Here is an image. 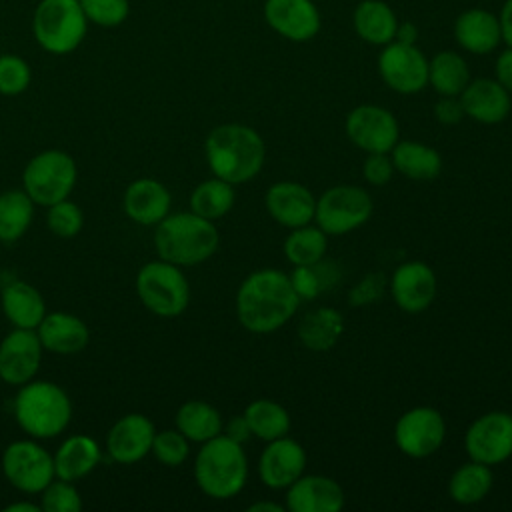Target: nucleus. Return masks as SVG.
<instances>
[{"mask_svg": "<svg viewBox=\"0 0 512 512\" xmlns=\"http://www.w3.org/2000/svg\"><path fill=\"white\" fill-rule=\"evenodd\" d=\"M234 184L214 176L200 182L190 194V210L206 220H218L226 216L234 206Z\"/></svg>", "mask_w": 512, "mask_h": 512, "instance_id": "36", "label": "nucleus"}, {"mask_svg": "<svg viewBox=\"0 0 512 512\" xmlns=\"http://www.w3.org/2000/svg\"><path fill=\"white\" fill-rule=\"evenodd\" d=\"M346 502L342 486L322 474H302L286 488L290 512H338Z\"/></svg>", "mask_w": 512, "mask_h": 512, "instance_id": "20", "label": "nucleus"}, {"mask_svg": "<svg viewBox=\"0 0 512 512\" xmlns=\"http://www.w3.org/2000/svg\"><path fill=\"white\" fill-rule=\"evenodd\" d=\"M32 82V70L22 56L2 54L0 56V94L18 96L28 90Z\"/></svg>", "mask_w": 512, "mask_h": 512, "instance_id": "42", "label": "nucleus"}, {"mask_svg": "<svg viewBox=\"0 0 512 512\" xmlns=\"http://www.w3.org/2000/svg\"><path fill=\"white\" fill-rule=\"evenodd\" d=\"M394 170L410 180H434L442 170L438 150L416 140H398L390 150Z\"/></svg>", "mask_w": 512, "mask_h": 512, "instance_id": "29", "label": "nucleus"}, {"mask_svg": "<svg viewBox=\"0 0 512 512\" xmlns=\"http://www.w3.org/2000/svg\"><path fill=\"white\" fill-rule=\"evenodd\" d=\"M464 450L470 460L486 466L508 460L512 456V414L492 410L478 416L464 434Z\"/></svg>", "mask_w": 512, "mask_h": 512, "instance_id": "11", "label": "nucleus"}, {"mask_svg": "<svg viewBox=\"0 0 512 512\" xmlns=\"http://www.w3.org/2000/svg\"><path fill=\"white\" fill-rule=\"evenodd\" d=\"M2 312L12 328L36 330L46 316V302L38 288L24 280H14L4 286L0 296Z\"/></svg>", "mask_w": 512, "mask_h": 512, "instance_id": "26", "label": "nucleus"}, {"mask_svg": "<svg viewBox=\"0 0 512 512\" xmlns=\"http://www.w3.org/2000/svg\"><path fill=\"white\" fill-rule=\"evenodd\" d=\"M42 350L36 330L12 328L0 342V380L10 386L30 382L40 368Z\"/></svg>", "mask_w": 512, "mask_h": 512, "instance_id": "15", "label": "nucleus"}, {"mask_svg": "<svg viewBox=\"0 0 512 512\" xmlns=\"http://www.w3.org/2000/svg\"><path fill=\"white\" fill-rule=\"evenodd\" d=\"M458 98L464 114L480 124H498L512 108L510 92L498 80L490 78L470 80Z\"/></svg>", "mask_w": 512, "mask_h": 512, "instance_id": "23", "label": "nucleus"}, {"mask_svg": "<svg viewBox=\"0 0 512 512\" xmlns=\"http://www.w3.org/2000/svg\"><path fill=\"white\" fill-rule=\"evenodd\" d=\"M78 180L74 158L64 150H44L36 154L22 172V190L38 206H52L70 196Z\"/></svg>", "mask_w": 512, "mask_h": 512, "instance_id": "8", "label": "nucleus"}, {"mask_svg": "<svg viewBox=\"0 0 512 512\" xmlns=\"http://www.w3.org/2000/svg\"><path fill=\"white\" fill-rule=\"evenodd\" d=\"M344 332L342 314L336 308H316L308 312L298 324L300 342L312 352L330 350Z\"/></svg>", "mask_w": 512, "mask_h": 512, "instance_id": "30", "label": "nucleus"}, {"mask_svg": "<svg viewBox=\"0 0 512 512\" xmlns=\"http://www.w3.org/2000/svg\"><path fill=\"white\" fill-rule=\"evenodd\" d=\"M384 290V276L382 274H368L364 276L350 292V304L352 306H366L382 296Z\"/></svg>", "mask_w": 512, "mask_h": 512, "instance_id": "45", "label": "nucleus"}, {"mask_svg": "<svg viewBox=\"0 0 512 512\" xmlns=\"http://www.w3.org/2000/svg\"><path fill=\"white\" fill-rule=\"evenodd\" d=\"M0 464L10 486L24 494H40L56 478L54 456L34 438L10 442Z\"/></svg>", "mask_w": 512, "mask_h": 512, "instance_id": "10", "label": "nucleus"}, {"mask_svg": "<svg viewBox=\"0 0 512 512\" xmlns=\"http://www.w3.org/2000/svg\"><path fill=\"white\" fill-rule=\"evenodd\" d=\"M156 428L152 420L140 412L118 418L106 434V450L118 464H136L152 450Z\"/></svg>", "mask_w": 512, "mask_h": 512, "instance_id": "18", "label": "nucleus"}, {"mask_svg": "<svg viewBox=\"0 0 512 512\" xmlns=\"http://www.w3.org/2000/svg\"><path fill=\"white\" fill-rule=\"evenodd\" d=\"M374 204L370 194L354 184H338L316 198L314 220L328 236L348 234L372 216Z\"/></svg>", "mask_w": 512, "mask_h": 512, "instance_id": "9", "label": "nucleus"}, {"mask_svg": "<svg viewBox=\"0 0 512 512\" xmlns=\"http://www.w3.org/2000/svg\"><path fill=\"white\" fill-rule=\"evenodd\" d=\"M150 454H154V458L160 464L168 468H176L184 464L186 458L190 456V440L178 428L156 432Z\"/></svg>", "mask_w": 512, "mask_h": 512, "instance_id": "39", "label": "nucleus"}, {"mask_svg": "<svg viewBox=\"0 0 512 512\" xmlns=\"http://www.w3.org/2000/svg\"><path fill=\"white\" fill-rule=\"evenodd\" d=\"M438 290V280L434 270L420 260L402 262L390 278V292L396 306L404 312L416 314L426 310Z\"/></svg>", "mask_w": 512, "mask_h": 512, "instance_id": "17", "label": "nucleus"}, {"mask_svg": "<svg viewBox=\"0 0 512 512\" xmlns=\"http://www.w3.org/2000/svg\"><path fill=\"white\" fill-rule=\"evenodd\" d=\"M80 6L88 22H94L102 28H116L130 14L128 0H80Z\"/></svg>", "mask_w": 512, "mask_h": 512, "instance_id": "43", "label": "nucleus"}, {"mask_svg": "<svg viewBox=\"0 0 512 512\" xmlns=\"http://www.w3.org/2000/svg\"><path fill=\"white\" fill-rule=\"evenodd\" d=\"M222 434H224V436H228V438H232V440H234V442H238V444H244V442L252 436L250 426H248V422H246L244 414L230 418V420L222 426Z\"/></svg>", "mask_w": 512, "mask_h": 512, "instance_id": "47", "label": "nucleus"}, {"mask_svg": "<svg viewBox=\"0 0 512 512\" xmlns=\"http://www.w3.org/2000/svg\"><path fill=\"white\" fill-rule=\"evenodd\" d=\"M288 278H290L292 288L300 300H312L336 284L338 268L334 262H326L322 258L316 264L294 266V270L288 274Z\"/></svg>", "mask_w": 512, "mask_h": 512, "instance_id": "38", "label": "nucleus"}, {"mask_svg": "<svg viewBox=\"0 0 512 512\" xmlns=\"http://www.w3.org/2000/svg\"><path fill=\"white\" fill-rule=\"evenodd\" d=\"M344 130L350 142L370 152H388L400 140V128L394 114L376 104H360L352 108L344 120Z\"/></svg>", "mask_w": 512, "mask_h": 512, "instance_id": "13", "label": "nucleus"}, {"mask_svg": "<svg viewBox=\"0 0 512 512\" xmlns=\"http://www.w3.org/2000/svg\"><path fill=\"white\" fill-rule=\"evenodd\" d=\"M416 38H418V28L412 22H402V24L398 22L394 40L404 42V44H416Z\"/></svg>", "mask_w": 512, "mask_h": 512, "instance_id": "50", "label": "nucleus"}, {"mask_svg": "<svg viewBox=\"0 0 512 512\" xmlns=\"http://www.w3.org/2000/svg\"><path fill=\"white\" fill-rule=\"evenodd\" d=\"M306 452L294 438L282 436L270 440L258 458L260 482L272 490H286L304 474Z\"/></svg>", "mask_w": 512, "mask_h": 512, "instance_id": "16", "label": "nucleus"}, {"mask_svg": "<svg viewBox=\"0 0 512 512\" xmlns=\"http://www.w3.org/2000/svg\"><path fill=\"white\" fill-rule=\"evenodd\" d=\"M34 218V202L24 190H6L0 194V242L20 240Z\"/></svg>", "mask_w": 512, "mask_h": 512, "instance_id": "34", "label": "nucleus"}, {"mask_svg": "<svg viewBox=\"0 0 512 512\" xmlns=\"http://www.w3.org/2000/svg\"><path fill=\"white\" fill-rule=\"evenodd\" d=\"M88 32V18L80 0H40L32 16V34L50 54L74 52Z\"/></svg>", "mask_w": 512, "mask_h": 512, "instance_id": "6", "label": "nucleus"}, {"mask_svg": "<svg viewBox=\"0 0 512 512\" xmlns=\"http://www.w3.org/2000/svg\"><path fill=\"white\" fill-rule=\"evenodd\" d=\"M300 298L286 272L258 268L250 272L236 292L238 322L252 334H270L284 326L298 310Z\"/></svg>", "mask_w": 512, "mask_h": 512, "instance_id": "1", "label": "nucleus"}, {"mask_svg": "<svg viewBox=\"0 0 512 512\" xmlns=\"http://www.w3.org/2000/svg\"><path fill=\"white\" fill-rule=\"evenodd\" d=\"M264 206L278 224L292 230L314 220L316 198L304 184L282 180L266 190Z\"/></svg>", "mask_w": 512, "mask_h": 512, "instance_id": "21", "label": "nucleus"}, {"mask_svg": "<svg viewBox=\"0 0 512 512\" xmlns=\"http://www.w3.org/2000/svg\"><path fill=\"white\" fill-rule=\"evenodd\" d=\"M222 416L220 412L204 400H188L176 412V428L190 442H206L222 434Z\"/></svg>", "mask_w": 512, "mask_h": 512, "instance_id": "31", "label": "nucleus"}, {"mask_svg": "<svg viewBox=\"0 0 512 512\" xmlns=\"http://www.w3.org/2000/svg\"><path fill=\"white\" fill-rule=\"evenodd\" d=\"M362 174L372 186L388 184L394 174V164L388 152H370L362 164Z\"/></svg>", "mask_w": 512, "mask_h": 512, "instance_id": "44", "label": "nucleus"}, {"mask_svg": "<svg viewBox=\"0 0 512 512\" xmlns=\"http://www.w3.org/2000/svg\"><path fill=\"white\" fill-rule=\"evenodd\" d=\"M204 152L210 172L230 184H244L256 178L266 158L262 136L252 126L238 122L212 128L206 136Z\"/></svg>", "mask_w": 512, "mask_h": 512, "instance_id": "2", "label": "nucleus"}, {"mask_svg": "<svg viewBox=\"0 0 512 512\" xmlns=\"http://www.w3.org/2000/svg\"><path fill=\"white\" fill-rule=\"evenodd\" d=\"M352 24L364 42L376 46H386L392 42L398 28L394 10L382 0H362L354 10Z\"/></svg>", "mask_w": 512, "mask_h": 512, "instance_id": "28", "label": "nucleus"}, {"mask_svg": "<svg viewBox=\"0 0 512 512\" xmlns=\"http://www.w3.org/2000/svg\"><path fill=\"white\" fill-rule=\"evenodd\" d=\"M468 82L470 68L460 54L444 50L428 60V84L440 96H460Z\"/></svg>", "mask_w": 512, "mask_h": 512, "instance_id": "32", "label": "nucleus"}, {"mask_svg": "<svg viewBox=\"0 0 512 512\" xmlns=\"http://www.w3.org/2000/svg\"><path fill=\"white\" fill-rule=\"evenodd\" d=\"M6 512H42L40 504H34L30 500H24V502H12L4 508Z\"/></svg>", "mask_w": 512, "mask_h": 512, "instance_id": "51", "label": "nucleus"}, {"mask_svg": "<svg viewBox=\"0 0 512 512\" xmlns=\"http://www.w3.org/2000/svg\"><path fill=\"white\" fill-rule=\"evenodd\" d=\"M46 224L48 230L58 238H72L76 236L84 226V214L80 206L68 198L48 206L46 212Z\"/></svg>", "mask_w": 512, "mask_h": 512, "instance_id": "40", "label": "nucleus"}, {"mask_svg": "<svg viewBox=\"0 0 512 512\" xmlns=\"http://www.w3.org/2000/svg\"><path fill=\"white\" fill-rule=\"evenodd\" d=\"M494 72H496V80L508 92H512V48H506L504 52L498 54L496 64H494Z\"/></svg>", "mask_w": 512, "mask_h": 512, "instance_id": "48", "label": "nucleus"}, {"mask_svg": "<svg viewBox=\"0 0 512 512\" xmlns=\"http://www.w3.org/2000/svg\"><path fill=\"white\" fill-rule=\"evenodd\" d=\"M328 234L312 224L292 228L284 240V254L294 266L316 264L326 256Z\"/></svg>", "mask_w": 512, "mask_h": 512, "instance_id": "37", "label": "nucleus"}, {"mask_svg": "<svg viewBox=\"0 0 512 512\" xmlns=\"http://www.w3.org/2000/svg\"><path fill=\"white\" fill-rule=\"evenodd\" d=\"M136 294L152 314L174 318L188 308L190 284L180 266L158 258L138 270Z\"/></svg>", "mask_w": 512, "mask_h": 512, "instance_id": "7", "label": "nucleus"}, {"mask_svg": "<svg viewBox=\"0 0 512 512\" xmlns=\"http://www.w3.org/2000/svg\"><path fill=\"white\" fill-rule=\"evenodd\" d=\"M220 244L218 228L198 214L176 212L156 224L154 248L162 260L176 266H196L206 262Z\"/></svg>", "mask_w": 512, "mask_h": 512, "instance_id": "3", "label": "nucleus"}, {"mask_svg": "<svg viewBox=\"0 0 512 512\" xmlns=\"http://www.w3.org/2000/svg\"><path fill=\"white\" fill-rule=\"evenodd\" d=\"M244 418L250 426L252 436H256L264 442L282 438L290 430L288 410L270 398L252 400L244 410Z\"/></svg>", "mask_w": 512, "mask_h": 512, "instance_id": "35", "label": "nucleus"}, {"mask_svg": "<svg viewBox=\"0 0 512 512\" xmlns=\"http://www.w3.org/2000/svg\"><path fill=\"white\" fill-rule=\"evenodd\" d=\"M172 196L168 188L154 178H138L128 184L122 208L130 220L142 226H156L170 214Z\"/></svg>", "mask_w": 512, "mask_h": 512, "instance_id": "22", "label": "nucleus"}, {"mask_svg": "<svg viewBox=\"0 0 512 512\" xmlns=\"http://www.w3.org/2000/svg\"><path fill=\"white\" fill-rule=\"evenodd\" d=\"M492 482H494V476L490 466L470 460L450 476L448 494L458 504H464V506L476 504L488 496Z\"/></svg>", "mask_w": 512, "mask_h": 512, "instance_id": "33", "label": "nucleus"}, {"mask_svg": "<svg viewBox=\"0 0 512 512\" xmlns=\"http://www.w3.org/2000/svg\"><path fill=\"white\" fill-rule=\"evenodd\" d=\"M194 480L214 500L240 494L248 480V458L242 444L224 434L202 442L194 458Z\"/></svg>", "mask_w": 512, "mask_h": 512, "instance_id": "5", "label": "nucleus"}, {"mask_svg": "<svg viewBox=\"0 0 512 512\" xmlns=\"http://www.w3.org/2000/svg\"><path fill=\"white\" fill-rule=\"evenodd\" d=\"M248 510H250V512H284V506H280V504H276V502H268V500L264 502V500H260V502L250 504Z\"/></svg>", "mask_w": 512, "mask_h": 512, "instance_id": "52", "label": "nucleus"}, {"mask_svg": "<svg viewBox=\"0 0 512 512\" xmlns=\"http://www.w3.org/2000/svg\"><path fill=\"white\" fill-rule=\"evenodd\" d=\"M378 72L398 94H416L428 84V60L416 44L388 42L378 56Z\"/></svg>", "mask_w": 512, "mask_h": 512, "instance_id": "14", "label": "nucleus"}, {"mask_svg": "<svg viewBox=\"0 0 512 512\" xmlns=\"http://www.w3.org/2000/svg\"><path fill=\"white\" fill-rule=\"evenodd\" d=\"M40 508L42 512H78L82 498L74 482L56 478L40 492Z\"/></svg>", "mask_w": 512, "mask_h": 512, "instance_id": "41", "label": "nucleus"}, {"mask_svg": "<svg viewBox=\"0 0 512 512\" xmlns=\"http://www.w3.org/2000/svg\"><path fill=\"white\" fill-rule=\"evenodd\" d=\"M444 438V416L432 406L406 410L394 426V442L398 450L410 458H426L434 454L442 446Z\"/></svg>", "mask_w": 512, "mask_h": 512, "instance_id": "12", "label": "nucleus"}, {"mask_svg": "<svg viewBox=\"0 0 512 512\" xmlns=\"http://www.w3.org/2000/svg\"><path fill=\"white\" fill-rule=\"evenodd\" d=\"M498 20H500L502 40L506 42L508 48H512V0H506V2H504Z\"/></svg>", "mask_w": 512, "mask_h": 512, "instance_id": "49", "label": "nucleus"}, {"mask_svg": "<svg viewBox=\"0 0 512 512\" xmlns=\"http://www.w3.org/2000/svg\"><path fill=\"white\" fill-rule=\"evenodd\" d=\"M454 38L470 54H488L502 42L500 20L484 8L464 10L454 22Z\"/></svg>", "mask_w": 512, "mask_h": 512, "instance_id": "25", "label": "nucleus"}, {"mask_svg": "<svg viewBox=\"0 0 512 512\" xmlns=\"http://www.w3.org/2000/svg\"><path fill=\"white\" fill-rule=\"evenodd\" d=\"M102 452L98 442L88 434L68 436L54 454L56 478L78 482L100 464Z\"/></svg>", "mask_w": 512, "mask_h": 512, "instance_id": "27", "label": "nucleus"}, {"mask_svg": "<svg viewBox=\"0 0 512 512\" xmlns=\"http://www.w3.org/2000/svg\"><path fill=\"white\" fill-rule=\"evenodd\" d=\"M16 424L36 440L60 436L72 420V402L64 388L48 380H30L14 396Z\"/></svg>", "mask_w": 512, "mask_h": 512, "instance_id": "4", "label": "nucleus"}, {"mask_svg": "<svg viewBox=\"0 0 512 512\" xmlns=\"http://www.w3.org/2000/svg\"><path fill=\"white\" fill-rule=\"evenodd\" d=\"M268 26L292 42L312 40L320 30V12L312 0H266Z\"/></svg>", "mask_w": 512, "mask_h": 512, "instance_id": "19", "label": "nucleus"}, {"mask_svg": "<svg viewBox=\"0 0 512 512\" xmlns=\"http://www.w3.org/2000/svg\"><path fill=\"white\" fill-rule=\"evenodd\" d=\"M36 334L44 350L60 356L82 352L90 340L86 322L70 312H46L36 328Z\"/></svg>", "mask_w": 512, "mask_h": 512, "instance_id": "24", "label": "nucleus"}, {"mask_svg": "<svg viewBox=\"0 0 512 512\" xmlns=\"http://www.w3.org/2000/svg\"><path fill=\"white\" fill-rule=\"evenodd\" d=\"M464 116L466 114H464V108H462V102H460L458 96H442L434 104V118L440 124L452 126V124H458Z\"/></svg>", "mask_w": 512, "mask_h": 512, "instance_id": "46", "label": "nucleus"}]
</instances>
